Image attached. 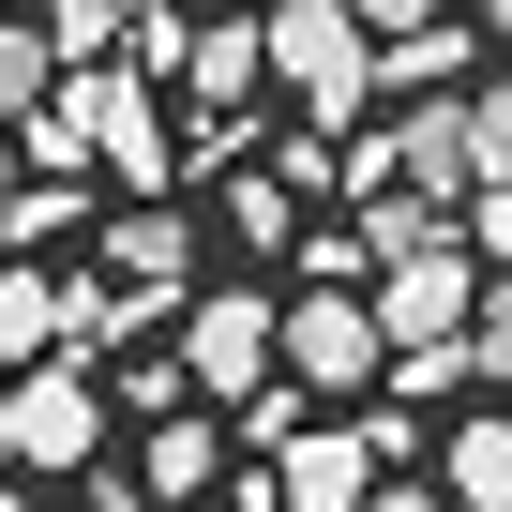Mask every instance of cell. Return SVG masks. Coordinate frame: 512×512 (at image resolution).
<instances>
[{"instance_id": "6da1fadb", "label": "cell", "mask_w": 512, "mask_h": 512, "mask_svg": "<svg viewBox=\"0 0 512 512\" xmlns=\"http://www.w3.org/2000/svg\"><path fill=\"white\" fill-rule=\"evenodd\" d=\"M256 76H272L317 136H347L377 106V31L347 16V0H272V16H256Z\"/></svg>"}, {"instance_id": "7a4b0ae2", "label": "cell", "mask_w": 512, "mask_h": 512, "mask_svg": "<svg viewBox=\"0 0 512 512\" xmlns=\"http://www.w3.org/2000/svg\"><path fill=\"white\" fill-rule=\"evenodd\" d=\"M362 272H377V302H362V317H377V362H392V347H437V332L482 302V256H467L452 226H437V241H392V256H362Z\"/></svg>"}, {"instance_id": "3957f363", "label": "cell", "mask_w": 512, "mask_h": 512, "mask_svg": "<svg viewBox=\"0 0 512 512\" xmlns=\"http://www.w3.org/2000/svg\"><path fill=\"white\" fill-rule=\"evenodd\" d=\"M0 422H16V467H91V452H106V392H91V362H61V347L0 392Z\"/></svg>"}, {"instance_id": "277c9868", "label": "cell", "mask_w": 512, "mask_h": 512, "mask_svg": "<svg viewBox=\"0 0 512 512\" xmlns=\"http://www.w3.org/2000/svg\"><path fill=\"white\" fill-rule=\"evenodd\" d=\"M377 482V437H317V422H272V467H256L241 512H362Z\"/></svg>"}, {"instance_id": "5b68a950", "label": "cell", "mask_w": 512, "mask_h": 512, "mask_svg": "<svg viewBox=\"0 0 512 512\" xmlns=\"http://www.w3.org/2000/svg\"><path fill=\"white\" fill-rule=\"evenodd\" d=\"M272 347H287V392H362V377H377V317H362V287H302V302L272 317Z\"/></svg>"}, {"instance_id": "8992f818", "label": "cell", "mask_w": 512, "mask_h": 512, "mask_svg": "<svg viewBox=\"0 0 512 512\" xmlns=\"http://www.w3.org/2000/svg\"><path fill=\"white\" fill-rule=\"evenodd\" d=\"M166 362H181V392L241 407L256 377H272V302H241V287H226V302H181V347H166Z\"/></svg>"}, {"instance_id": "52a82bcc", "label": "cell", "mask_w": 512, "mask_h": 512, "mask_svg": "<svg viewBox=\"0 0 512 512\" xmlns=\"http://www.w3.org/2000/svg\"><path fill=\"white\" fill-rule=\"evenodd\" d=\"M452 76H482V16H407V31H377V91H452Z\"/></svg>"}, {"instance_id": "ba28073f", "label": "cell", "mask_w": 512, "mask_h": 512, "mask_svg": "<svg viewBox=\"0 0 512 512\" xmlns=\"http://www.w3.org/2000/svg\"><path fill=\"white\" fill-rule=\"evenodd\" d=\"M181 91H196V121H256V16H211V31H181V61H166Z\"/></svg>"}, {"instance_id": "9c48e42d", "label": "cell", "mask_w": 512, "mask_h": 512, "mask_svg": "<svg viewBox=\"0 0 512 512\" xmlns=\"http://www.w3.org/2000/svg\"><path fill=\"white\" fill-rule=\"evenodd\" d=\"M91 226H106V211H91ZM106 272H121V287H151V302H181V272H196V226H181L166 196H136V211L106 226Z\"/></svg>"}, {"instance_id": "30bf717a", "label": "cell", "mask_w": 512, "mask_h": 512, "mask_svg": "<svg viewBox=\"0 0 512 512\" xmlns=\"http://www.w3.org/2000/svg\"><path fill=\"white\" fill-rule=\"evenodd\" d=\"M437 497H452V512H497V497H512V422H497V407H482V422H452Z\"/></svg>"}, {"instance_id": "8fae6325", "label": "cell", "mask_w": 512, "mask_h": 512, "mask_svg": "<svg viewBox=\"0 0 512 512\" xmlns=\"http://www.w3.org/2000/svg\"><path fill=\"white\" fill-rule=\"evenodd\" d=\"M61 347V272H0V362H46Z\"/></svg>"}, {"instance_id": "7c38bea8", "label": "cell", "mask_w": 512, "mask_h": 512, "mask_svg": "<svg viewBox=\"0 0 512 512\" xmlns=\"http://www.w3.org/2000/svg\"><path fill=\"white\" fill-rule=\"evenodd\" d=\"M211 467H226V437H211V422H166V437H151V512H181Z\"/></svg>"}, {"instance_id": "4fadbf2b", "label": "cell", "mask_w": 512, "mask_h": 512, "mask_svg": "<svg viewBox=\"0 0 512 512\" xmlns=\"http://www.w3.org/2000/svg\"><path fill=\"white\" fill-rule=\"evenodd\" d=\"M121 16L136 0H46V61H121Z\"/></svg>"}, {"instance_id": "5bb4252c", "label": "cell", "mask_w": 512, "mask_h": 512, "mask_svg": "<svg viewBox=\"0 0 512 512\" xmlns=\"http://www.w3.org/2000/svg\"><path fill=\"white\" fill-rule=\"evenodd\" d=\"M226 211H241V241H272V256H287V226H302V196H287L272 166H241V196H226Z\"/></svg>"}, {"instance_id": "9a60e30c", "label": "cell", "mask_w": 512, "mask_h": 512, "mask_svg": "<svg viewBox=\"0 0 512 512\" xmlns=\"http://www.w3.org/2000/svg\"><path fill=\"white\" fill-rule=\"evenodd\" d=\"M46 76H61V61H46V31H0V121H16Z\"/></svg>"}, {"instance_id": "2e32d148", "label": "cell", "mask_w": 512, "mask_h": 512, "mask_svg": "<svg viewBox=\"0 0 512 512\" xmlns=\"http://www.w3.org/2000/svg\"><path fill=\"white\" fill-rule=\"evenodd\" d=\"M362 512H452L437 482H362Z\"/></svg>"}, {"instance_id": "e0dca14e", "label": "cell", "mask_w": 512, "mask_h": 512, "mask_svg": "<svg viewBox=\"0 0 512 512\" xmlns=\"http://www.w3.org/2000/svg\"><path fill=\"white\" fill-rule=\"evenodd\" d=\"M0 467H16V422H0Z\"/></svg>"}, {"instance_id": "ac0fdd59", "label": "cell", "mask_w": 512, "mask_h": 512, "mask_svg": "<svg viewBox=\"0 0 512 512\" xmlns=\"http://www.w3.org/2000/svg\"><path fill=\"white\" fill-rule=\"evenodd\" d=\"M452 16H497V0H452Z\"/></svg>"}, {"instance_id": "d6986e66", "label": "cell", "mask_w": 512, "mask_h": 512, "mask_svg": "<svg viewBox=\"0 0 512 512\" xmlns=\"http://www.w3.org/2000/svg\"><path fill=\"white\" fill-rule=\"evenodd\" d=\"M0 512H31V497H0Z\"/></svg>"}]
</instances>
